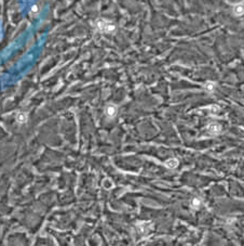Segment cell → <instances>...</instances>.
Listing matches in <instances>:
<instances>
[{
    "label": "cell",
    "mask_w": 244,
    "mask_h": 246,
    "mask_svg": "<svg viewBox=\"0 0 244 246\" xmlns=\"http://www.w3.org/2000/svg\"><path fill=\"white\" fill-rule=\"evenodd\" d=\"M165 165H166V167L171 168V169H173V168H176V167H177V165H178V160H177V159H175V158H171V159H168V160H166Z\"/></svg>",
    "instance_id": "4"
},
{
    "label": "cell",
    "mask_w": 244,
    "mask_h": 246,
    "mask_svg": "<svg viewBox=\"0 0 244 246\" xmlns=\"http://www.w3.org/2000/svg\"><path fill=\"white\" fill-rule=\"evenodd\" d=\"M26 119H27V116L24 113H20V114L17 115V121L18 123H25Z\"/></svg>",
    "instance_id": "6"
},
{
    "label": "cell",
    "mask_w": 244,
    "mask_h": 246,
    "mask_svg": "<svg viewBox=\"0 0 244 246\" xmlns=\"http://www.w3.org/2000/svg\"><path fill=\"white\" fill-rule=\"evenodd\" d=\"M219 111H220V107H219V106H217V105H212L211 106V112L213 114H217Z\"/></svg>",
    "instance_id": "8"
},
{
    "label": "cell",
    "mask_w": 244,
    "mask_h": 246,
    "mask_svg": "<svg viewBox=\"0 0 244 246\" xmlns=\"http://www.w3.org/2000/svg\"><path fill=\"white\" fill-rule=\"evenodd\" d=\"M97 27L101 32H104V33H110V32H114V28H116L114 24L107 22V21H105V20H99V21H98Z\"/></svg>",
    "instance_id": "1"
},
{
    "label": "cell",
    "mask_w": 244,
    "mask_h": 246,
    "mask_svg": "<svg viewBox=\"0 0 244 246\" xmlns=\"http://www.w3.org/2000/svg\"><path fill=\"white\" fill-rule=\"evenodd\" d=\"M220 130H222V127L219 126L218 124H211V125L207 126V131L210 132V133H213V135L219 133Z\"/></svg>",
    "instance_id": "2"
},
{
    "label": "cell",
    "mask_w": 244,
    "mask_h": 246,
    "mask_svg": "<svg viewBox=\"0 0 244 246\" xmlns=\"http://www.w3.org/2000/svg\"><path fill=\"white\" fill-rule=\"evenodd\" d=\"M199 205H200V201L198 200V198H195L193 201H192V206L195 208H198L199 207Z\"/></svg>",
    "instance_id": "9"
},
{
    "label": "cell",
    "mask_w": 244,
    "mask_h": 246,
    "mask_svg": "<svg viewBox=\"0 0 244 246\" xmlns=\"http://www.w3.org/2000/svg\"><path fill=\"white\" fill-rule=\"evenodd\" d=\"M205 89L206 90H208V91H212L213 89H214V87H215V85H214V82H207L205 84Z\"/></svg>",
    "instance_id": "7"
},
{
    "label": "cell",
    "mask_w": 244,
    "mask_h": 246,
    "mask_svg": "<svg viewBox=\"0 0 244 246\" xmlns=\"http://www.w3.org/2000/svg\"><path fill=\"white\" fill-rule=\"evenodd\" d=\"M233 12H234V14H235V15H242V14H244V2L239 3V5H237V6H234V8H233Z\"/></svg>",
    "instance_id": "3"
},
{
    "label": "cell",
    "mask_w": 244,
    "mask_h": 246,
    "mask_svg": "<svg viewBox=\"0 0 244 246\" xmlns=\"http://www.w3.org/2000/svg\"><path fill=\"white\" fill-rule=\"evenodd\" d=\"M116 113H117L116 106H114V105H109V106H107V109H106V114L108 115V116L112 117V116L116 115Z\"/></svg>",
    "instance_id": "5"
}]
</instances>
